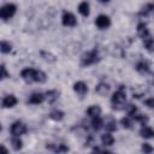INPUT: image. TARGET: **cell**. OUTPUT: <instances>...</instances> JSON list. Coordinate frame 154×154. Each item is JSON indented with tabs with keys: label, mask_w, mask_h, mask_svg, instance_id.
<instances>
[{
	"label": "cell",
	"mask_w": 154,
	"mask_h": 154,
	"mask_svg": "<svg viewBox=\"0 0 154 154\" xmlns=\"http://www.w3.org/2000/svg\"><path fill=\"white\" fill-rule=\"evenodd\" d=\"M20 76L22 78L28 82V83H31V82H38V83H43L46 82L47 79V76L43 71L41 70H35L32 67H26L24 70H22L20 72Z\"/></svg>",
	"instance_id": "obj_1"
},
{
	"label": "cell",
	"mask_w": 154,
	"mask_h": 154,
	"mask_svg": "<svg viewBox=\"0 0 154 154\" xmlns=\"http://www.w3.org/2000/svg\"><path fill=\"white\" fill-rule=\"evenodd\" d=\"M125 102H126V94H125V89L123 85L119 87V89L113 93L112 97H111V103H112V108L113 109H117V111H120L124 108L125 106Z\"/></svg>",
	"instance_id": "obj_2"
},
{
	"label": "cell",
	"mask_w": 154,
	"mask_h": 154,
	"mask_svg": "<svg viewBox=\"0 0 154 154\" xmlns=\"http://www.w3.org/2000/svg\"><path fill=\"white\" fill-rule=\"evenodd\" d=\"M100 60L99 58V53L96 49H93V51H89L87 53H84L81 58V65L82 66H90L95 63H97Z\"/></svg>",
	"instance_id": "obj_3"
},
{
	"label": "cell",
	"mask_w": 154,
	"mask_h": 154,
	"mask_svg": "<svg viewBox=\"0 0 154 154\" xmlns=\"http://www.w3.org/2000/svg\"><path fill=\"white\" fill-rule=\"evenodd\" d=\"M16 10H17L16 5H13V4H6L5 6L0 7V18L1 19H8V18L13 17L14 13H16Z\"/></svg>",
	"instance_id": "obj_4"
},
{
	"label": "cell",
	"mask_w": 154,
	"mask_h": 154,
	"mask_svg": "<svg viewBox=\"0 0 154 154\" xmlns=\"http://www.w3.org/2000/svg\"><path fill=\"white\" fill-rule=\"evenodd\" d=\"M10 131H11V134H12L13 136H20V135H23V134H25V132L28 131V128H26V125H25L24 123H22V122H14V123L11 125Z\"/></svg>",
	"instance_id": "obj_5"
},
{
	"label": "cell",
	"mask_w": 154,
	"mask_h": 154,
	"mask_svg": "<svg viewBox=\"0 0 154 154\" xmlns=\"http://www.w3.org/2000/svg\"><path fill=\"white\" fill-rule=\"evenodd\" d=\"M61 23L65 26H75L76 23H77V19L71 12H66L65 11L63 13V17H61Z\"/></svg>",
	"instance_id": "obj_6"
},
{
	"label": "cell",
	"mask_w": 154,
	"mask_h": 154,
	"mask_svg": "<svg viewBox=\"0 0 154 154\" xmlns=\"http://www.w3.org/2000/svg\"><path fill=\"white\" fill-rule=\"evenodd\" d=\"M95 24H96V26L100 28V29H106V28H108V26L111 25V19H109V17L106 16V14H100V16L95 19Z\"/></svg>",
	"instance_id": "obj_7"
},
{
	"label": "cell",
	"mask_w": 154,
	"mask_h": 154,
	"mask_svg": "<svg viewBox=\"0 0 154 154\" xmlns=\"http://www.w3.org/2000/svg\"><path fill=\"white\" fill-rule=\"evenodd\" d=\"M136 71L137 72H140L141 75H148V73H150V64H149V61H147V60H141V61H138L137 64H136Z\"/></svg>",
	"instance_id": "obj_8"
},
{
	"label": "cell",
	"mask_w": 154,
	"mask_h": 154,
	"mask_svg": "<svg viewBox=\"0 0 154 154\" xmlns=\"http://www.w3.org/2000/svg\"><path fill=\"white\" fill-rule=\"evenodd\" d=\"M109 90H111V87H109V84L106 83V82H100V83L95 87V91H96V94H99L100 96L107 95V94L109 93Z\"/></svg>",
	"instance_id": "obj_9"
},
{
	"label": "cell",
	"mask_w": 154,
	"mask_h": 154,
	"mask_svg": "<svg viewBox=\"0 0 154 154\" xmlns=\"http://www.w3.org/2000/svg\"><path fill=\"white\" fill-rule=\"evenodd\" d=\"M73 90H75L78 95L84 96V95L88 93V85H87L84 82L79 81V82H76V83L73 84Z\"/></svg>",
	"instance_id": "obj_10"
},
{
	"label": "cell",
	"mask_w": 154,
	"mask_h": 154,
	"mask_svg": "<svg viewBox=\"0 0 154 154\" xmlns=\"http://www.w3.org/2000/svg\"><path fill=\"white\" fill-rule=\"evenodd\" d=\"M137 34H138V36H140L141 38H146V37L150 36V34H149V29H148L147 24H144V23H140V24L137 25Z\"/></svg>",
	"instance_id": "obj_11"
},
{
	"label": "cell",
	"mask_w": 154,
	"mask_h": 154,
	"mask_svg": "<svg viewBox=\"0 0 154 154\" xmlns=\"http://www.w3.org/2000/svg\"><path fill=\"white\" fill-rule=\"evenodd\" d=\"M43 100H45V95L43 94H41V93H32L30 95V97L28 99V102L29 103H32V105H38Z\"/></svg>",
	"instance_id": "obj_12"
},
{
	"label": "cell",
	"mask_w": 154,
	"mask_h": 154,
	"mask_svg": "<svg viewBox=\"0 0 154 154\" xmlns=\"http://www.w3.org/2000/svg\"><path fill=\"white\" fill-rule=\"evenodd\" d=\"M16 103H17V99L14 95H7L2 100V106L6 108H11V107L16 106Z\"/></svg>",
	"instance_id": "obj_13"
},
{
	"label": "cell",
	"mask_w": 154,
	"mask_h": 154,
	"mask_svg": "<svg viewBox=\"0 0 154 154\" xmlns=\"http://www.w3.org/2000/svg\"><path fill=\"white\" fill-rule=\"evenodd\" d=\"M47 149H51L55 153H65L69 152V147H66L65 144H47L46 146Z\"/></svg>",
	"instance_id": "obj_14"
},
{
	"label": "cell",
	"mask_w": 154,
	"mask_h": 154,
	"mask_svg": "<svg viewBox=\"0 0 154 154\" xmlns=\"http://www.w3.org/2000/svg\"><path fill=\"white\" fill-rule=\"evenodd\" d=\"M153 135H154V131H153L152 128L142 125V129L140 130V136L141 137H143V138H152Z\"/></svg>",
	"instance_id": "obj_15"
},
{
	"label": "cell",
	"mask_w": 154,
	"mask_h": 154,
	"mask_svg": "<svg viewBox=\"0 0 154 154\" xmlns=\"http://www.w3.org/2000/svg\"><path fill=\"white\" fill-rule=\"evenodd\" d=\"M87 114H88L89 117H91V118L99 117V116L101 114V107L97 106V105H93V106H90V107L87 109Z\"/></svg>",
	"instance_id": "obj_16"
},
{
	"label": "cell",
	"mask_w": 154,
	"mask_h": 154,
	"mask_svg": "<svg viewBox=\"0 0 154 154\" xmlns=\"http://www.w3.org/2000/svg\"><path fill=\"white\" fill-rule=\"evenodd\" d=\"M78 12H79L82 16L88 17V16H89V13H90V10H89V4H88L87 1L81 2V4L78 5Z\"/></svg>",
	"instance_id": "obj_17"
},
{
	"label": "cell",
	"mask_w": 154,
	"mask_h": 154,
	"mask_svg": "<svg viewBox=\"0 0 154 154\" xmlns=\"http://www.w3.org/2000/svg\"><path fill=\"white\" fill-rule=\"evenodd\" d=\"M101 142L105 147H108V146H112L114 143V138L109 132H107V134H103L101 136Z\"/></svg>",
	"instance_id": "obj_18"
},
{
	"label": "cell",
	"mask_w": 154,
	"mask_h": 154,
	"mask_svg": "<svg viewBox=\"0 0 154 154\" xmlns=\"http://www.w3.org/2000/svg\"><path fill=\"white\" fill-rule=\"evenodd\" d=\"M131 119H135L136 122L141 123L142 125H147V123H148V120H149V118H148L146 114H141V113H138V112H136V113L131 117Z\"/></svg>",
	"instance_id": "obj_19"
},
{
	"label": "cell",
	"mask_w": 154,
	"mask_h": 154,
	"mask_svg": "<svg viewBox=\"0 0 154 154\" xmlns=\"http://www.w3.org/2000/svg\"><path fill=\"white\" fill-rule=\"evenodd\" d=\"M102 126H103V122H102V119L100 118V116H99V117H94V118L91 119V128H93L95 131H99Z\"/></svg>",
	"instance_id": "obj_20"
},
{
	"label": "cell",
	"mask_w": 154,
	"mask_h": 154,
	"mask_svg": "<svg viewBox=\"0 0 154 154\" xmlns=\"http://www.w3.org/2000/svg\"><path fill=\"white\" fill-rule=\"evenodd\" d=\"M45 97H47L48 102L53 103V102L59 97V93H58L57 90H49V91L46 93V96H45Z\"/></svg>",
	"instance_id": "obj_21"
},
{
	"label": "cell",
	"mask_w": 154,
	"mask_h": 154,
	"mask_svg": "<svg viewBox=\"0 0 154 154\" xmlns=\"http://www.w3.org/2000/svg\"><path fill=\"white\" fill-rule=\"evenodd\" d=\"M49 118L53 119V120H61L64 118V112L59 111V109H53L51 113H49Z\"/></svg>",
	"instance_id": "obj_22"
},
{
	"label": "cell",
	"mask_w": 154,
	"mask_h": 154,
	"mask_svg": "<svg viewBox=\"0 0 154 154\" xmlns=\"http://www.w3.org/2000/svg\"><path fill=\"white\" fill-rule=\"evenodd\" d=\"M11 144H12V147H13L14 150H19V149H22V147H23V142H22V140L19 138V136H14V137L11 140Z\"/></svg>",
	"instance_id": "obj_23"
},
{
	"label": "cell",
	"mask_w": 154,
	"mask_h": 154,
	"mask_svg": "<svg viewBox=\"0 0 154 154\" xmlns=\"http://www.w3.org/2000/svg\"><path fill=\"white\" fill-rule=\"evenodd\" d=\"M106 130L108 131V132H112V131H114V130H117V122H116V119H113V118H109L107 122H106Z\"/></svg>",
	"instance_id": "obj_24"
},
{
	"label": "cell",
	"mask_w": 154,
	"mask_h": 154,
	"mask_svg": "<svg viewBox=\"0 0 154 154\" xmlns=\"http://www.w3.org/2000/svg\"><path fill=\"white\" fill-rule=\"evenodd\" d=\"M12 51V46L10 42H6V41H1L0 42V52L1 53H10Z\"/></svg>",
	"instance_id": "obj_25"
},
{
	"label": "cell",
	"mask_w": 154,
	"mask_h": 154,
	"mask_svg": "<svg viewBox=\"0 0 154 154\" xmlns=\"http://www.w3.org/2000/svg\"><path fill=\"white\" fill-rule=\"evenodd\" d=\"M153 8H154L153 4H147V5L140 11V16H142V17H147V16L153 11Z\"/></svg>",
	"instance_id": "obj_26"
},
{
	"label": "cell",
	"mask_w": 154,
	"mask_h": 154,
	"mask_svg": "<svg viewBox=\"0 0 154 154\" xmlns=\"http://www.w3.org/2000/svg\"><path fill=\"white\" fill-rule=\"evenodd\" d=\"M143 43H144V47L148 49V52H153V38H152V36H148V37L143 38Z\"/></svg>",
	"instance_id": "obj_27"
},
{
	"label": "cell",
	"mask_w": 154,
	"mask_h": 154,
	"mask_svg": "<svg viewBox=\"0 0 154 154\" xmlns=\"http://www.w3.org/2000/svg\"><path fill=\"white\" fill-rule=\"evenodd\" d=\"M120 124H122L123 128H125V129H131V128H132V122H131V118H130V117H124V118L120 120Z\"/></svg>",
	"instance_id": "obj_28"
},
{
	"label": "cell",
	"mask_w": 154,
	"mask_h": 154,
	"mask_svg": "<svg viewBox=\"0 0 154 154\" xmlns=\"http://www.w3.org/2000/svg\"><path fill=\"white\" fill-rule=\"evenodd\" d=\"M136 112H137V108H136L134 105H128V106H126V113H128V116H129L130 118H131Z\"/></svg>",
	"instance_id": "obj_29"
},
{
	"label": "cell",
	"mask_w": 154,
	"mask_h": 154,
	"mask_svg": "<svg viewBox=\"0 0 154 154\" xmlns=\"http://www.w3.org/2000/svg\"><path fill=\"white\" fill-rule=\"evenodd\" d=\"M8 76L10 75H8L7 70H6V67L4 65H0V81H2L4 78H7Z\"/></svg>",
	"instance_id": "obj_30"
},
{
	"label": "cell",
	"mask_w": 154,
	"mask_h": 154,
	"mask_svg": "<svg viewBox=\"0 0 154 154\" xmlns=\"http://www.w3.org/2000/svg\"><path fill=\"white\" fill-rule=\"evenodd\" d=\"M142 150L144 153H152L153 152V148H152V146L149 143H143L142 144Z\"/></svg>",
	"instance_id": "obj_31"
},
{
	"label": "cell",
	"mask_w": 154,
	"mask_h": 154,
	"mask_svg": "<svg viewBox=\"0 0 154 154\" xmlns=\"http://www.w3.org/2000/svg\"><path fill=\"white\" fill-rule=\"evenodd\" d=\"M144 105H147L149 108H153V107H154V99L150 97V99L146 100V101H144Z\"/></svg>",
	"instance_id": "obj_32"
},
{
	"label": "cell",
	"mask_w": 154,
	"mask_h": 154,
	"mask_svg": "<svg viewBox=\"0 0 154 154\" xmlns=\"http://www.w3.org/2000/svg\"><path fill=\"white\" fill-rule=\"evenodd\" d=\"M0 152H1V153H7L8 150H7V149H6L4 146H0Z\"/></svg>",
	"instance_id": "obj_33"
},
{
	"label": "cell",
	"mask_w": 154,
	"mask_h": 154,
	"mask_svg": "<svg viewBox=\"0 0 154 154\" xmlns=\"http://www.w3.org/2000/svg\"><path fill=\"white\" fill-rule=\"evenodd\" d=\"M101 1H102V2H108L109 0H101Z\"/></svg>",
	"instance_id": "obj_34"
},
{
	"label": "cell",
	"mask_w": 154,
	"mask_h": 154,
	"mask_svg": "<svg viewBox=\"0 0 154 154\" xmlns=\"http://www.w3.org/2000/svg\"><path fill=\"white\" fill-rule=\"evenodd\" d=\"M1 130H2V126H1V124H0V131H1Z\"/></svg>",
	"instance_id": "obj_35"
}]
</instances>
